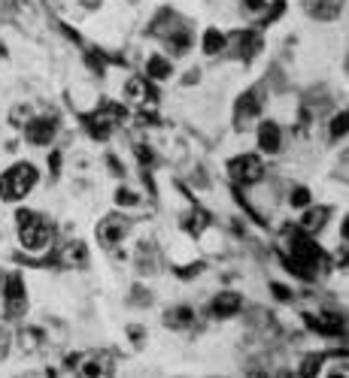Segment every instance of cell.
Listing matches in <instances>:
<instances>
[{
    "label": "cell",
    "mask_w": 349,
    "mask_h": 378,
    "mask_svg": "<svg viewBox=\"0 0 349 378\" xmlns=\"http://www.w3.org/2000/svg\"><path fill=\"white\" fill-rule=\"evenodd\" d=\"M37 182H40V170L31 161H19V164L6 166L0 173V200L19 203V200H24L37 188Z\"/></svg>",
    "instance_id": "cell-1"
},
{
    "label": "cell",
    "mask_w": 349,
    "mask_h": 378,
    "mask_svg": "<svg viewBox=\"0 0 349 378\" xmlns=\"http://www.w3.org/2000/svg\"><path fill=\"white\" fill-rule=\"evenodd\" d=\"M15 221H19V242L28 251H40L52 242V224L46 221V215L34 212V209H19Z\"/></svg>",
    "instance_id": "cell-2"
},
{
    "label": "cell",
    "mask_w": 349,
    "mask_h": 378,
    "mask_svg": "<svg viewBox=\"0 0 349 378\" xmlns=\"http://www.w3.org/2000/svg\"><path fill=\"white\" fill-rule=\"evenodd\" d=\"M228 170L234 175V182L240 184H259L264 179V161H261V155H252V151L231 157Z\"/></svg>",
    "instance_id": "cell-3"
},
{
    "label": "cell",
    "mask_w": 349,
    "mask_h": 378,
    "mask_svg": "<svg viewBox=\"0 0 349 378\" xmlns=\"http://www.w3.org/2000/svg\"><path fill=\"white\" fill-rule=\"evenodd\" d=\"M259 121H261V97H259V91L255 88H249L237 97V103H234V128L249 130Z\"/></svg>",
    "instance_id": "cell-4"
},
{
    "label": "cell",
    "mask_w": 349,
    "mask_h": 378,
    "mask_svg": "<svg viewBox=\"0 0 349 378\" xmlns=\"http://www.w3.org/2000/svg\"><path fill=\"white\" fill-rule=\"evenodd\" d=\"M161 43L168 46L170 58H179V55H186L188 49H192V43H195V33H192V28H188L186 22L177 19V15L170 12V28L161 33Z\"/></svg>",
    "instance_id": "cell-5"
},
{
    "label": "cell",
    "mask_w": 349,
    "mask_h": 378,
    "mask_svg": "<svg viewBox=\"0 0 349 378\" xmlns=\"http://www.w3.org/2000/svg\"><path fill=\"white\" fill-rule=\"evenodd\" d=\"M58 137V119L55 115H37V119H28L24 121V139L31 146H40V148H49Z\"/></svg>",
    "instance_id": "cell-6"
},
{
    "label": "cell",
    "mask_w": 349,
    "mask_h": 378,
    "mask_svg": "<svg viewBox=\"0 0 349 378\" xmlns=\"http://www.w3.org/2000/svg\"><path fill=\"white\" fill-rule=\"evenodd\" d=\"M3 302H6V315L10 318H19L28 309V288H24V279L19 273L3 275Z\"/></svg>",
    "instance_id": "cell-7"
},
{
    "label": "cell",
    "mask_w": 349,
    "mask_h": 378,
    "mask_svg": "<svg viewBox=\"0 0 349 378\" xmlns=\"http://www.w3.org/2000/svg\"><path fill=\"white\" fill-rule=\"evenodd\" d=\"M128 233H131V221L124 215H119V212L106 215L104 221L97 224V239H101V246H106V248L122 246Z\"/></svg>",
    "instance_id": "cell-8"
},
{
    "label": "cell",
    "mask_w": 349,
    "mask_h": 378,
    "mask_svg": "<svg viewBox=\"0 0 349 378\" xmlns=\"http://www.w3.org/2000/svg\"><path fill=\"white\" fill-rule=\"evenodd\" d=\"M243 312V297L237 291H219L210 300V315L219 318V321H228V318H237Z\"/></svg>",
    "instance_id": "cell-9"
},
{
    "label": "cell",
    "mask_w": 349,
    "mask_h": 378,
    "mask_svg": "<svg viewBox=\"0 0 349 378\" xmlns=\"http://www.w3.org/2000/svg\"><path fill=\"white\" fill-rule=\"evenodd\" d=\"M304 12L316 22H334L343 15L346 10V0H301Z\"/></svg>",
    "instance_id": "cell-10"
},
{
    "label": "cell",
    "mask_w": 349,
    "mask_h": 378,
    "mask_svg": "<svg viewBox=\"0 0 349 378\" xmlns=\"http://www.w3.org/2000/svg\"><path fill=\"white\" fill-rule=\"evenodd\" d=\"M255 139H259V151L261 155H277L282 148V128L277 121H259V130H255Z\"/></svg>",
    "instance_id": "cell-11"
},
{
    "label": "cell",
    "mask_w": 349,
    "mask_h": 378,
    "mask_svg": "<svg viewBox=\"0 0 349 378\" xmlns=\"http://www.w3.org/2000/svg\"><path fill=\"white\" fill-rule=\"evenodd\" d=\"M328 209L325 206H307L304 209V218H301V227H304V230L307 233H319L322 230V227H325V221H328Z\"/></svg>",
    "instance_id": "cell-12"
},
{
    "label": "cell",
    "mask_w": 349,
    "mask_h": 378,
    "mask_svg": "<svg viewBox=\"0 0 349 378\" xmlns=\"http://www.w3.org/2000/svg\"><path fill=\"white\" fill-rule=\"evenodd\" d=\"M170 73H173L170 58H164V55H152V58L146 61V76H149V79L164 82V79H170Z\"/></svg>",
    "instance_id": "cell-13"
},
{
    "label": "cell",
    "mask_w": 349,
    "mask_h": 378,
    "mask_svg": "<svg viewBox=\"0 0 349 378\" xmlns=\"http://www.w3.org/2000/svg\"><path fill=\"white\" fill-rule=\"evenodd\" d=\"M164 324L173 327V330H188V327L195 324V312L188 306H177V309H170V312L164 315Z\"/></svg>",
    "instance_id": "cell-14"
},
{
    "label": "cell",
    "mask_w": 349,
    "mask_h": 378,
    "mask_svg": "<svg viewBox=\"0 0 349 378\" xmlns=\"http://www.w3.org/2000/svg\"><path fill=\"white\" fill-rule=\"evenodd\" d=\"M225 46H228V40H225V33H222L219 28H210V31L204 33V40H201L204 55H219Z\"/></svg>",
    "instance_id": "cell-15"
},
{
    "label": "cell",
    "mask_w": 349,
    "mask_h": 378,
    "mask_svg": "<svg viewBox=\"0 0 349 378\" xmlns=\"http://www.w3.org/2000/svg\"><path fill=\"white\" fill-rule=\"evenodd\" d=\"M261 49V40H259V33L255 31H243L237 37V52H240V58H252L255 52Z\"/></svg>",
    "instance_id": "cell-16"
},
{
    "label": "cell",
    "mask_w": 349,
    "mask_h": 378,
    "mask_svg": "<svg viewBox=\"0 0 349 378\" xmlns=\"http://www.w3.org/2000/svg\"><path fill=\"white\" fill-rule=\"evenodd\" d=\"M64 260H67L70 266H86L88 264V246L86 242H70L67 248H64Z\"/></svg>",
    "instance_id": "cell-17"
},
{
    "label": "cell",
    "mask_w": 349,
    "mask_h": 378,
    "mask_svg": "<svg viewBox=\"0 0 349 378\" xmlns=\"http://www.w3.org/2000/svg\"><path fill=\"white\" fill-rule=\"evenodd\" d=\"M289 203H292V209H307V206L313 203L310 188H304V184H298V188H292V194H289Z\"/></svg>",
    "instance_id": "cell-18"
},
{
    "label": "cell",
    "mask_w": 349,
    "mask_h": 378,
    "mask_svg": "<svg viewBox=\"0 0 349 378\" xmlns=\"http://www.w3.org/2000/svg\"><path fill=\"white\" fill-rule=\"evenodd\" d=\"M328 133H331V139H343L346 137V109H340L334 119H331Z\"/></svg>",
    "instance_id": "cell-19"
},
{
    "label": "cell",
    "mask_w": 349,
    "mask_h": 378,
    "mask_svg": "<svg viewBox=\"0 0 349 378\" xmlns=\"http://www.w3.org/2000/svg\"><path fill=\"white\" fill-rule=\"evenodd\" d=\"M19 342H22L24 351H34L40 345V330H37V327H24L22 336H19Z\"/></svg>",
    "instance_id": "cell-20"
},
{
    "label": "cell",
    "mask_w": 349,
    "mask_h": 378,
    "mask_svg": "<svg viewBox=\"0 0 349 378\" xmlns=\"http://www.w3.org/2000/svg\"><path fill=\"white\" fill-rule=\"evenodd\" d=\"M115 203H119V206H137L140 197L134 194V191H128V188H119V191H115Z\"/></svg>",
    "instance_id": "cell-21"
},
{
    "label": "cell",
    "mask_w": 349,
    "mask_h": 378,
    "mask_svg": "<svg viewBox=\"0 0 349 378\" xmlns=\"http://www.w3.org/2000/svg\"><path fill=\"white\" fill-rule=\"evenodd\" d=\"M10 345H13V336L6 327H0V360H3L6 354H10Z\"/></svg>",
    "instance_id": "cell-22"
},
{
    "label": "cell",
    "mask_w": 349,
    "mask_h": 378,
    "mask_svg": "<svg viewBox=\"0 0 349 378\" xmlns=\"http://www.w3.org/2000/svg\"><path fill=\"white\" fill-rule=\"evenodd\" d=\"M319 366H322L319 357H307L304 366H301V375H319Z\"/></svg>",
    "instance_id": "cell-23"
},
{
    "label": "cell",
    "mask_w": 349,
    "mask_h": 378,
    "mask_svg": "<svg viewBox=\"0 0 349 378\" xmlns=\"http://www.w3.org/2000/svg\"><path fill=\"white\" fill-rule=\"evenodd\" d=\"M270 6V0H243V10L246 12H264Z\"/></svg>",
    "instance_id": "cell-24"
},
{
    "label": "cell",
    "mask_w": 349,
    "mask_h": 378,
    "mask_svg": "<svg viewBox=\"0 0 349 378\" xmlns=\"http://www.w3.org/2000/svg\"><path fill=\"white\" fill-rule=\"evenodd\" d=\"M104 372H106V366H101L97 360H91V363L79 366V375H104Z\"/></svg>",
    "instance_id": "cell-25"
},
{
    "label": "cell",
    "mask_w": 349,
    "mask_h": 378,
    "mask_svg": "<svg viewBox=\"0 0 349 378\" xmlns=\"http://www.w3.org/2000/svg\"><path fill=\"white\" fill-rule=\"evenodd\" d=\"M270 291H273V297L282 300V302H289V300H292V291H289L286 284H279V282H273V284H270Z\"/></svg>",
    "instance_id": "cell-26"
},
{
    "label": "cell",
    "mask_w": 349,
    "mask_h": 378,
    "mask_svg": "<svg viewBox=\"0 0 349 378\" xmlns=\"http://www.w3.org/2000/svg\"><path fill=\"white\" fill-rule=\"evenodd\" d=\"M128 336H131V339H134L137 342V345H140V339H143V327H128Z\"/></svg>",
    "instance_id": "cell-27"
},
{
    "label": "cell",
    "mask_w": 349,
    "mask_h": 378,
    "mask_svg": "<svg viewBox=\"0 0 349 378\" xmlns=\"http://www.w3.org/2000/svg\"><path fill=\"white\" fill-rule=\"evenodd\" d=\"M79 3L86 6V10H101V3H104V0H79Z\"/></svg>",
    "instance_id": "cell-28"
}]
</instances>
